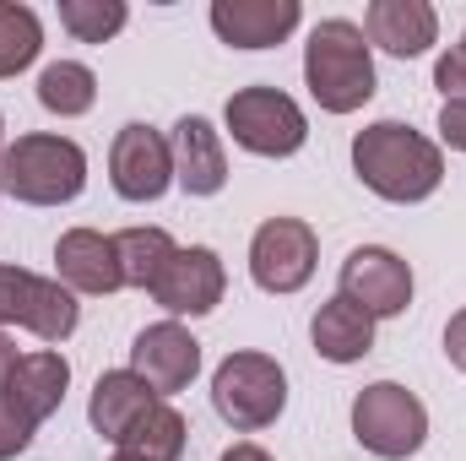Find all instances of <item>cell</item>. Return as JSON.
Returning a JSON list of instances; mask_svg holds the SVG:
<instances>
[{
    "mask_svg": "<svg viewBox=\"0 0 466 461\" xmlns=\"http://www.w3.org/2000/svg\"><path fill=\"white\" fill-rule=\"evenodd\" d=\"M0 196H5V190H0Z\"/></svg>",
    "mask_w": 466,
    "mask_h": 461,
    "instance_id": "obj_34",
    "label": "cell"
},
{
    "mask_svg": "<svg viewBox=\"0 0 466 461\" xmlns=\"http://www.w3.org/2000/svg\"><path fill=\"white\" fill-rule=\"evenodd\" d=\"M299 0H212V33L233 49H271L299 27Z\"/></svg>",
    "mask_w": 466,
    "mask_h": 461,
    "instance_id": "obj_12",
    "label": "cell"
},
{
    "mask_svg": "<svg viewBox=\"0 0 466 461\" xmlns=\"http://www.w3.org/2000/svg\"><path fill=\"white\" fill-rule=\"evenodd\" d=\"M304 82L326 115H352L374 98V55L363 27L348 16H326L304 44Z\"/></svg>",
    "mask_w": 466,
    "mask_h": 461,
    "instance_id": "obj_2",
    "label": "cell"
},
{
    "mask_svg": "<svg viewBox=\"0 0 466 461\" xmlns=\"http://www.w3.org/2000/svg\"><path fill=\"white\" fill-rule=\"evenodd\" d=\"M157 402H163V396H157L141 374H130V369H109V374H98V385H93L87 418H93V429H98L104 440L125 446V435H130Z\"/></svg>",
    "mask_w": 466,
    "mask_h": 461,
    "instance_id": "obj_17",
    "label": "cell"
},
{
    "mask_svg": "<svg viewBox=\"0 0 466 461\" xmlns=\"http://www.w3.org/2000/svg\"><path fill=\"white\" fill-rule=\"evenodd\" d=\"M434 87L445 93V104L466 98V33H461V44H456L451 55H440V66H434Z\"/></svg>",
    "mask_w": 466,
    "mask_h": 461,
    "instance_id": "obj_27",
    "label": "cell"
},
{
    "mask_svg": "<svg viewBox=\"0 0 466 461\" xmlns=\"http://www.w3.org/2000/svg\"><path fill=\"white\" fill-rule=\"evenodd\" d=\"M320 266V239L304 218H266L249 239V277L266 293H299Z\"/></svg>",
    "mask_w": 466,
    "mask_h": 461,
    "instance_id": "obj_7",
    "label": "cell"
},
{
    "mask_svg": "<svg viewBox=\"0 0 466 461\" xmlns=\"http://www.w3.org/2000/svg\"><path fill=\"white\" fill-rule=\"evenodd\" d=\"M38 104L60 119L87 115V109L98 104V77H93L82 60H55V66H44V77H38Z\"/></svg>",
    "mask_w": 466,
    "mask_h": 461,
    "instance_id": "obj_19",
    "label": "cell"
},
{
    "mask_svg": "<svg viewBox=\"0 0 466 461\" xmlns=\"http://www.w3.org/2000/svg\"><path fill=\"white\" fill-rule=\"evenodd\" d=\"M125 0H60V27L76 44H109L125 27Z\"/></svg>",
    "mask_w": 466,
    "mask_h": 461,
    "instance_id": "obj_24",
    "label": "cell"
},
{
    "mask_svg": "<svg viewBox=\"0 0 466 461\" xmlns=\"http://www.w3.org/2000/svg\"><path fill=\"white\" fill-rule=\"evenodd\" d=\"M33 271L22 266H0V326H27V304H33Z\"/></svg>",
    "mask_w": 466,
    "mask_h": 461,
    "instance_id": "obj_25",
    "label": "cell"
},
{
    "mask_svg": "<svg viewBox=\"0 0 466 461\" xmlns=\"http://www.w3.org/2000/svg\"><path fill=\"white\" fill-rule=\"evenodd\" d=\"M445 358L466 374V310H456V315H451V326H445Z\"/></svg>",
    "mask_w": 466,
    "mask_h": 461,
    "instance_id": "obj_29",
    "label": "cell"
},
{
    "mask_svg": "<svg viewBox=\"0 0 466 461\" xmlns=\"http://www.w3.org/2000/svg\"><path fill=\"white\" fill-rule=\"evenodd\" d=\"M309 337H315V353H320L326 364H358V358L374 353V321L337 293V299H326V304L315 310Z\"/></svg>",
    "mask_w": 466,
    "mask_h": 461,
    "instance_id": "obj_18",
    "label": "cell"
},
{
    "mask_svg": "<svg viewBox=\"0 0 466 461\" xmlns=\"http://www.w3.org/2000/svg\"><path fill=\"white\" fill-rule=\"evenodd\" d=\"M174 185L185 196H218L228 185V152H223V136L212 130V119L185 115L174 125Z\"/></svg>",
    "mask_w": 466,
    "mask_h": 461,
    "instance_id": "obj_13",
    "label": "cell"
},
{
    "mask_svg": "<svg viewBox=\"0 0 466 461\" xmlns=\"http://www.w3.org/2000/svg\"><path fill=\"white\" fill-rule=\"evenodd\" d=\"M352 440L385 461H407L412 451H423V440H429V407L407 385L374 380L352 402Z\"/></svg>",
    "mask_w": 466,
    "mask_h": 461,
    "instance_id": "obj_5",
    "label": "cell"
},
{
    "mask_svg": "<svg viewBox=\"0 0 466 461\" xmlns=\"http://www.w3.org/2000/svg\"><path fill=\"white\" fill-rule=\"evenodd\" d=\"M115 250H119V271H125V288H152L163 277V266L174 261V239L163 229H125L115 233Z\"/></svg>",
    "mask_w": 466,
    "mask_h": 461,
    "instance_id": "obj_20",
    "label": "cell"
},
{
    "mask_svg": "<svg viewBox=\"0 0 466 461\" xmlns=\"http://www.w3.org/2000/svg\"><path fill=\"white\" fill-rule=\"evenodd\" d=\"M87 185V152L71 136H16L0 152V190L27 207H66Z\"/></svg>",
    "mask_w": 466,
    "mask_h": 461,
    "instance_id": "obj_3",
    "label": "cell"
},
{
    "mask_svg": "<svg viewBox=\"0 0 466 461\" xmlns=\"http://www.w3.org/2000/svg\"><path fill=\"white\" fill-rule=\"evenodd\" d=\"M342 299L358 304L369 321H390V315H407L412 304V266L385 250V244H363L342 261Z\"/></svg>",
    "mask_w": 466,
    "mask_h": 461,
    "instance_id": "obj_8",
    "label": "cell"
},
{
    "mask_svg": "<svg viewBox=\"0 0 466 461\" xmlns=\"http://www.w3.org/2000/svg\"><path fill=\"white\" fill-rule=\"evenodd\" d=\"M115 461H136V456H125V451H119V456H115Z\"/></svg>",
    "mask_w": 466,
    "mask_h": 461,
    "instance_id": "obj_32",
    "label": "cell"
},
{
    "mask_svg": "<svg viewBox=\"0 0 466 461\" xmlns=\"http://www.w3.org/2000/svg\"><path fill=\"white\" fill-rule=\"evenodd\" d=\"M223 288H228V271H223L218 250L190 244V250H174V261L152 282V299L168 315H212L223 304Z\"/></svg>",
    "mask_w": 466,
    "mask_h": 461,
    "instance_id": "obj_10",
    "label": "cell"
},
{
    "mask_svg": "<svg viewBox=\"0 0 466 461\" xmlns=\"http://www.w3.org/2000/svg\"><path fill=\"white\" fill-rule=\"evenodd\" d=\"M228 130L233 141L255 158H293L309 141V119L304 109L277 93V87H238L228 98Z\"/></svg>",
    "mask_w": 466,
    "mask_h": 461,
    "instance_id": "obj_6",
    "label": "cell"
},
{
    "mask_svg": "<svg viewBox=\"0 0 466 461\" xmlns=\"http://www.w3.org/2000/svg\"><path fill=\"white\" fill-rule=\"evenodd\" d=\"M125 456L136 461H179L185 456V418L168 407V402H157L130 435H125V446H119Z\"/></svg>",
    "mask_w": 466,
    "mask_h": 461,
    "instance_id": "obj_22",
    "label": "cell"
},
{
    "mask_svg": "<svg viewBox=\"0 0 466 461\" xmlns=\"http://www.w3.org/2000/svg\"><path fill=\"white\" fill-rule=\"evenodd\" d=\"M44 49V27L33 16V5H16V0H0V82L27 71Z\"/></svg>",
    "mask_w": 466,
    "mask_h": 461,
    "instance_id": "obj_23",
    "label": "cell"
},
{
    "mask_svg": "<svg viewBox=\"0 0 466 461\" xmlns=\"http://www.w3.org/2000/svg\"><path fill=\"white\" fill-rule=\"evenodd\" d=\"M66 385H71V364L60 358V353H49V347H38V353H22L16 364H11V374H5V402L38 429L49 413H60V402H66Z\"/></svg>",
    "mask_w": 466,
    "mask_h": 461,
    "instance_id": "obj_14",
    "label": "cell"
},
{
    "mask_svg": "<svg viewBox=\"0 0 466 461\" xmlns=\"http://www.w3.org/2000/svg\"><path fill=\"white\" fill-rule=\"evenodd\" d=\"M212 407L238 435H255L282 418L288 407V374L271 353H228L212 374Z\"/></svg>",
    "mask_w": 466,
    "mask_h": 461,
    "instance_id": "obj_4",
    "label": "cell"
},
{
    "mask_svg": "<svg viewBox=\"0 0 466 461\" xmlns=\"http://www.w3.org/2000/svg\"><path fill=\"white\" fill-rule=\"evenodd\" d=\"M33 446V424L5 402V391H0V461H11V456H22Z\"/></svg>",
    "mask_w": 466,
    "mask_h": 461,
    "instance_id": "obj_26",
    "label": "cell"
},
{
    "mask_svg": "<svg viewBox=\"0 0 466 461\" xmlns=\"http://www.w3.org/2000/svg\"><path fill=\"white\" fill-rule=\"evenodd\" d=\"M363 38L396 60H412V55H429V44L440 38V16L429 0H374L363 16Z\"/></svg>",
    "mask_w": 466,
    "mask_h": 461,
    "instance_id": "obj_16",
    "label": "cell"
},
{
    "mask_svg": "<svg viewBox=\"0 0 466 461\" xmlns=\"http://www.w3.org/2000/svg\"><path fill=\"white\" fill-rule=\"evenodd\" d=\"M11 364H16V347H11L5 332H0V385H5V374H11Z\"/></svg>",
    "mask_w": 466,
    "mask_h": 461,
    "instance_id": "obj_31",
    "label": "cell"
},
{
    "mask_svg": "<svg viewBox=\"0 0 466 461\" xmlns=\"http://www.w3.org/2000/svg\"><path fill=\"white\" fill-rule=\"evenodd\" d=\"M440 136H445V147L466 152V98H456V104L440 109Z\"/></svg>",
    "mask_w": 466,
    "mask_h": 461,
    "instance_id": "obj_28",
    "label": "cell"
},
{
    "mask_svg": "<svg viewBox=\"0 0 466 461\" xmlns=\"http://www.w3.org/2000/svg\"><path fill=\"white\" fill-rule=\"evenodd\" d=\"M352 169L358 179L380 196V201H396V207H412V201H429L445 179V158L440 147L401 125V119H374L352 136Z\"/></svg>",
    "mask_w": 466,
    "mask_h": 461,
    "instance_id": "obj_1",
    "label": "cell"
},
{
    "mask_svg": "<svg viewBox=\"0 0 466 461\" xmlns=\"http://www.w3.org/2000/svg\"><path fill=\"white\" fill-rule=\"evenodd\" d=\"M76 293L60 282V277H38L33 282V304H27V332L38 343H66L76 332Z\"/></svg>",
    "mask_w": 466,
    "mask_h": 461,
    "instance_id": "obj_21",
    "label": "cell"
},
{
    "mask_svg": "<svg viewBox=\"0 0 466 461\" xmlns=\"http://www.w3.org/2000/svg\"><path fill=\"white\" fill-rule=\"evenodd\" d=\"M55 266H60V282H66L71 293H115V288H125L115 233H98V229L60 233Z\"/></svg>",
    "mask_w": 466,
    "mask_h": 461,
    "instance_id": "obj_15",
    "label": "cell"
},
{
    "mask_svg": "<svg viewBox=\"0 0 466 461\" xmlns=\"http://www.w3.org/2000/svg\"><path fill=\"white\" fill-rule=\"evenodd\" d=\"M201 369V343L179 321H157L130 343V374H141L157 396H174L196 380Z\"/></svg>",
    "mask_w": 466,
    "mask_h": 461,
    "instance_id": "obj_11",
    "label": "cell"
},
{
    "mask_svg": "<svg viewBox=\"0 0 466 461\" xmlns=\"http://www.w3.org/2000/svg\"><path fill=\"white\" fill-rule=\"evenodd\" d=\"M223 461H271V456H266L260 446H249V440H244V446H228V451H223Z\"/></svg>",
    "mask_w": 466,
    "mask_h": 461,
    "instance_id": "obj_30",
    "label": "cell"
},
{
    "mask_svg": "<svg viewBox=\"0 0 466 461\" xmlns=\"http://www.w3.org/2000/svg\"><path fill=\"white\" fill-rule=\"evenodd\" d=\"M0 130H5V119H0ZM0 141H5V136H0ZM0 152H5V147H0Z\"/></svg>",
    "mask_w": 466,
    "mask_h": 461,
    "instance_id": "obj_33",
    "label": "cell"
},
{
    "mask_svg": "<svg viewBox=\"0 0 466 461\" xmlns=\"http://www.w3.org/2000/svg\"><path fill=\"white\" fill-rule=\"evenodd\" d=\"M109 179L125 201H157L174 185V147L152 125H125L109 147Z\"/></svg>",
    "mask_w": 466,
    "mask_h": 461,
    "instance_id": "obj_9",
    "label": "cell"
}]
</instances>
